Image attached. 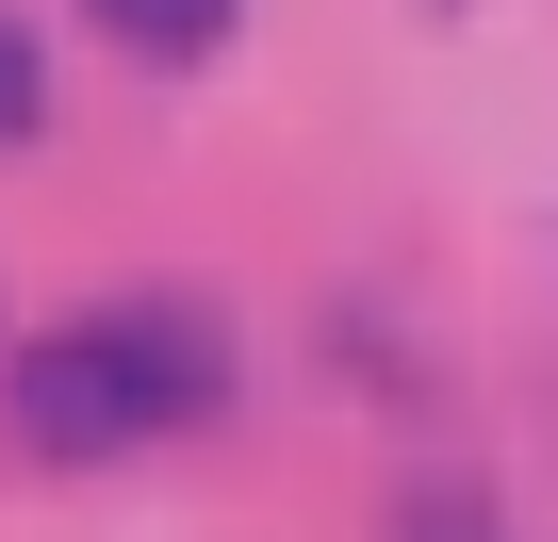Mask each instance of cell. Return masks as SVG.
I'll return each mask as SVG.
<instances>
[{
    "label": "cell",
    "instance_id": "1",
    "mask_svg": "<svg viewBox=\"0 0 558 542\" xmlns=\"http://www.w3.org/2000/svg\"><path fill=\"white\" fill-rule=\"evenodd\" d=\"M165 411H148V362H132V329L116 313H83V329H50L34 362H17V444L34 460H116V444H148Z\"/></svg>",
    "mask_w": 558,
    "mask_h": 542
},
{
    "label": "cell",
    "instance_id": "2",
    "mask_svg": "<svg viewBox=\"0 0 558 542\" xmlns=\"http://www.w3.org/2000/svg\"><path fill=\"white\" fill-rule=\"evenodd\" d=\"M116 329H132V362H148V411H165V427H197V411L230 395V346H214V313H165V297H132Z\"/></svg>",
    "mask_w": 558,
    "mask_h": 542
},
{
    "label": "cell",
    "instance_id": "3",
    "mask_svg": "<svg viewBox=\"0 0 558 542\" xmlns=\"http://www.w3.org/2000/svg\"><path fill=\"white\" fill-rule=\"evenodd\" d=\"M83 17H99L132 67H197V50H230V0H83Z\"/></svg>",
    "mask_w": 558,
    "mask_h": 542
},
{
    "label": "cell",
    "instance_id": "4",
    "mask_svg": "<svg viewBox=\"0 0 558 542\" xmlns=\"http://www.w3.org/2000/svg\"><path fill=\"white\" fill-rule=\"evenodd\" d=\"M34 116H50V50H34V34H17V17H0V148H17V132H34Z\"/></svg>",
    "mask_w": 558,
    "mask_h": 542
},
{
    "label": "cell",
    "instance_id": "5",
    "mask_svg": "<svg viewBox=\"0 0 558 542\" xmlns=\"http://www.w3.org/2000/svg\"><path fill=\"white\" fill-rule=\"evenodd\" d=\"M395 542H493V509H476V493H411V509H395Z\"/></svg>",
    "mask_w": 558,
    "mask_h": 542
}]
</instances>
